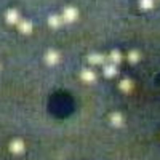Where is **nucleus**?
<instances>
[{"label":"nucleus","instance_id":"obj_9","mask_svg":"<svg viewBox=\"0 0 160 160\" xmlns=\"http://www.w3.org/2000/svg\"><path fill=\"white\" fill-rule=\"evenodd\" d=\"M61 24H62V19H61L59 15H51L48 18V26H50L51 29H58Z\"/></svg>","mask_w":160,"mask_h":160},{"label":"nucleus","instance_id":"obj_1","mask_svg":"<svg viewBox=\"0 0 160 160\" xmlns=\"http://www.w3.org/2000/svg\"><path fill=\"white\" fill-rule=\"evenodd\" d=\"M77 16H78L77 8H74V7H68V8H64V10H62L61 19H62V22H74V21L77 19Z\"/></svg>","mask_w":160,"mask_h":160},{"label":"nucleus","instance_id":"obj_6","mask_svg":"<svg viewBox=\"0 0 160 160\" xmlns=\"http://www.w3.org/2000/svg\"><path fill=\"white\" fill-rule=\"evenodd\" d=\"M80 78H82L83 82H87V83H93L96 80V74H95V71H91V69H83L82 74H80Z\"/></svg>","mask_w":160,"mask_h":160},{"label":"nucleus","instance_id":"obj_11","mask_svg":"<svg viewBox=\"0 0 160 160\" xmlns=\"http://www.w3.org/2000/svg\"><path fill=\"white\" fill-rule=\"evenodd\" d=\"M108 61H109L111 64L118 66V64H120V61H122V55H120V51H117V50L111 51V55L108 56Z\"/></svg>","mask_w":160,"mask_h":160},{"label":"nucleus","instance_id":"obj_2","mask_svg":"<svg viewBox=\"0 0 160 160\" xmlns=\"http://www.w3.org/2000/svg\"><path fill=\"white\" fill-rule=\"evenodd\" d=\"M45 62L48 66H56L59 62V53L55 51V50H48L45 53Z\"/></svg>","mask_w":160,"mask_h":160},{"label":"nucleus","instance_id":"obj_8","mask_svg":"<svg viewBox=\"0 0 160 160\" xmlns=\"http://www.w3.org/2000/svg\"><path fill=\"white\" fill-rule=\"evenodd\" d=\"M18 29L21 34H31L32 32V22L28 21V19H22L18 22Z\"/></svg>","mask_w":160,"mask_h":160},{"label":"nucleus","instance_id":"obj_5","mask_svg":"<svg viewBox=\"0 0 160 160\" xmlns=\"http://www.w3.org/2000/svg\"><path fill=\"white\" fill-rule=\"evenodd\" d=\"M102 74L106 75V77H115L117 75V66L115 64H111V62H106V64H102Z\"/></svg>","mask_w":160,"mask_h":160},{"label":"nucleus","instance_id":"obj_14","mask_svg":"<svg viewBox=\"0 0 160 160\" xmlns=\"http://www.w3.org/2000/svg\"><path fill=\"white\" fill-rule=\"evenodd\" d=\"M154 0H139V7L142 8V10H149V8H152L154 7Z\"/></svg>","mask_w":160,"mask_h":160},{"label":"nucleus","instance_id":"obj_15","mask_svg":"<svg viewBox=\"0 0 160 160\" xmlns=\"http://www.w3.org/2000/svg\"><path fill=\"white\" fill-rule=\"evenodd\" d=\"M0 68H2V66H0Z\"/></svg>","mask_w":160,"mask_h":160},{"label":"nucleus","instance_id":"obj_3","mask_svg":"<svg viewBox=\"0 0 160 160\" xmlns=\"http://www.w3.org/2000/svg\"><path fill=\"white\" fill-rule=\"evenodd\" d=\"M88 62L93 64V66H102L108 62V58L104 55H99V53H93V55L88 56Z\"/></svg>","mask_w":160,"mask_h":160},{"label":"nucleus","instance_id":"obj_13","mask_svg":"<svg viewBox=\"0 0 160 160\" xmlns=\"http://www.w3.org/2000/svg\"><path fill=\"white\" fill-rule=\"evenodd\" d=\"M139 58H141V55H139V51H136V50H131L130 53H128V61L130 62H138L139 61Z\"/></svg>","mask_w":160,"mask_h":160},{"label":"nucleus","instance_id":"obj_7","mask_svg":"<svg viewBox=\"0 0 160 160\" xmlns=\"http://www.w3.org/2000/svg\"><path fill=\"white\" fill-rule=\"evenodd\" d=\"M10 151H11L13 154H21V152L24 151V142H22L21 139H13V141L10 142Z\"/></svg>","mask_w":160,"mask_h":160},{"label":"nucleus","instance_id":"obj_12","mask_svg":"<svg viewBox=\"0 0 160 160\" xmlns=\"http://www.w3.org/2000/svg\"><path fill=\"white\" fill-rule=\"evenodd\" d=\"M120 90L122 91H125V93H128V91H131L133 90V82L130 78H123V80H120Z\"/></svg>","mask_w":160,"mask_h":160},{"label":"nucleus","instance_id":"obj_10","mask_svg":"<svg viewBox=\"0 0 160 160\" xmlns=\"http://www.w3.org/2000/svg\"><path fill=\"white\" fill-rule=\"evenodd\" d=\"M111 123H112L115 128L122 127V125H123V117H122V114H118V112L111 114Z\"/></svg>","mask_w":160,"mask_h":160},{"label":"nucleus","instance_id":"obj_4","mask_svg":"<svg viewBox=\"0 0 160 160\" xmlns=\"http://www.w3.org/2000/svg\"><path fill=\"white\" fill-rule=\"evenodd\" d=\"M5 19H7L8 24H18V22L21 21V18H19V11L10 8V10L7 11V15H5Z\"/></svg>","mask_w":160,"mask_h":160}]
</instances>
